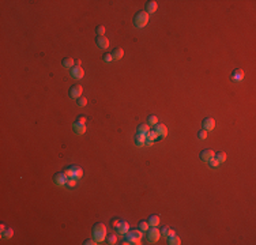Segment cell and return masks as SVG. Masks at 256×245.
Segmentation results:
<instances>
[{"label":"cell","instance_id":"8fae6325","mask_svg":"<svg viewBox=\"0 0 256 245\" xmlns=\"http://www.w3.org/2000/svg\"><path fill=\"white\" fill-rule=\"evenodd\" d=\"M72 129H74V132L76 135H83L87 128H86V124H82V123L75 121L74 124H72Z\"/></svg>","mask_w":256,"mask_h":245},{"label":"cell","instance_id":"ba28073f","mask_svg":"<svg viewBox=\"0 0 256 245\" xmlns=\"http://www.w3.org/2000/svg\"><path fill=\"white\" fill-rule=\"evenodd\" d=\"M147 231H148L147 236H148L150 242H157L159 240V237H161V231H159L155 226H151V229H150V230H147Z\"/></svg>","mask_w":256,"mask_h":245},{"label":"cell","instance_id":"4316f807","mask_svg":"<svg viewBox=\"0 0 256 245\" xmlns=\"http://www.w3.org/2000/svg\"><path fill=\"white\" fill-rule=\"evenodd\" d=\"M75 185H76V178H67L66 187H68V188H74Z\"/></svg>","mask_w":256,"mask_h":245},{"label":"cell","instance_id":"1f68e13d","mask_svg":"<svg viewBox=\"0 0 256 245\" xmlns=\"http://www.w3.org/2000/svg\"><path fill=\"white\" fill-rule=\"evenodd\" d=\"M218 165H219V162L215 160V158H211V160L208 161V166H210V168H213V169H215Z\"/></svg>","mask_w":256,"mask_h":245},{"label":"cell","instance_id":"8992f818","mask_svg":"<svg viewBox=\"0 0 256 245\" xmlns=\"http://www.w3.org/2000/svg\"><path fill=\"white\" fill-rule=\"evenodd\" d=\"M82 86L80 85H75V86H71L70 87V97L72 100H78L79 97H82Z\"/></svg>","mask_w":256,"mask_h":245},{"label":"cell","instance_id":"ac0fdd59","mask_svg":"<svg viewBox=\"0 0 256 245\" xmlns=\"http://www.w3.org/2000/svg\"><path fill=\"white\" fill-rule=\"evenodd\" d=\"M61 64H63V67H64V68H70V70H71L72 67H74L75 61H74V59H71V57H66V59L61 61Z\"/></svg>","mask_w":256,"mask_h":245},{"label":"cell","instance_id":"f546056e","mask_svg":"<svg viewBox=\"0 0 256 245\" xmlns=\"http://www.w3.org/2000/svg\"><path fill=\"white\" fill-rule=\"evenodd\" d=\"M170 230H172V229L169 228V226H164V228L161 229V230H159V231H161V236H165V237H168V236H169V233H170Z\"/></svg>","mask_w":256,"mask_h":245},{"label":"cell","instance_id":"83f0119b","mask_svg":"<svg viewBox=\"0 0 256 245\" xmlns=\"http://www.w3.org/2000/svg\"><path fill=\"white\" fill-rule=\"evenodd\" d=\"M148 228H150L148 222H146V221H142V222H139V229H140L142 231H147Z\"/></svg>","mask_w":256,"mask_h":245},{"label":"cell","instance_id":"ffe728a7","mask_svg":"<svg viewBox=\"0 0 256 245\" xmlns=\"http://www.w3.org/2000/svg\"><path fill=\"white\" fill-rule=\"evenodd\" d=\"M214 158H215L219 163L225 162V161H226V153H223V151H218V153L214 154Z\"/></svg>","mask_w":256,"mask_h":245},{"label":"cell","instance_id":"7402d4cb","mask_svg":"<svg viewBox=\"0 0 256 245\" xmlns=\"http://www.w3.org/2000/svg\"><path fill=\"white\" fill-rule=\"evenodd\" d=\"M159 221H161L159 215H150V218H148V225H150V226H157L159 223Z\"/></svg>","mask_w":256,"mask_h":245},{"label":"cell","instance_id":"603a6c76","mask_svg":"<svg viewBox=\"0 0 256 245\" xmlns=\"http://www.w3.org/2000/svg\"><path fill=\"white\" fill-rule=\"evenodd\" d=\"M148 131H150V126H148V124H140V126L138 127V134L146 135Z\"/></svg>","mask_w":256,"mask_h":245},{"label":"cell","instance_id":"d6a6232c","mask_svg":"<svg viewBox=\"0 0 256 245\" xmlns=\"http://www.w3.org/2000/svg\"><path fill=\"white\" fill-rule=\"evenodd\" d=\"M95 33H97V36H105V27L104 26H98L95 29Z\"/></svg>","mask_w":256,"mask_h":245},{"label":"cell","instance_id":"9a60e30c","mask_svg":"<svg viewBox=\"0 0 256 245\" xmlns=\"http://www.w3.org/2000/svg\"><path fill=\"white\" fill-rule=\"evenodd\" d=\"M157 7H158L157 2H154V0H148L147 3H146L145 8H146V12H147V14H153V12L157 11Z\"/></svg>","mask_w":256,"mask_h":245},{"label":"cell","instance_id":"2e32d148","mask_svg":"<svg viewBox=\"0 0 256 245\" xmlns=\"http://www.w3.org/2000/svg\"><path fill=\"white\" fill-rule=\"evenodd\" d=\"M117 231H119L120 234H123V236H124L125 233H127L128 230H130V225H128V222H125V221H121V222H120V225L117 226Z\"/></svg>","mask_w":256,"mask_h":245},{"label":"cell","instance_id":"f35d334b","mask_svg":"<svg viewBox=\"0 0 256 245\" xmlns=\"http://www.w3.org/2000/svg\"><path fill=\"white\" fill-rule=\"evenodd\" d=\"M80 63H82L80 60H75V66H80Z\"/></svg>","mask_w":256,"mask_h":245},{"label":"cell","instance_id":"52a82bcc","mask_svg":"<svg viewBox=\"0 0 256 245\" xmlns=\"http://www.w3.org/2000/svg\"><path fill=\"white\" fill-rule=\"evenodd\" d=\"M67 178H68V177H67V174L64 173V172H60V173H56V174H55L53 181H55V184H56V185L63 187V185H66Z\"/></svg>","mask_w":256,"mask_h":245},{"label":"cell","instance_id":"7a4b0ae2","mask_svg":"<svg viewBox=\"0 0 256 245\" xmlns=\"http://www.w3.org/2000/svg\"><path fill=\"white\" fill-rule=\"evenodd\" d=\"M125 240L128 241V244H134V245H139L140 240H142V230L140 229H135V230H128L127 233L124 234Z\"/></svg>","mask_w":256,"mask_h":245},{"label":"cell","instance_id":"44dd1931","mask_svg":"<svg viewBox=\"0 0 256 245\" xmlns=\"http://www.w3.org/2000/svg\"><path fill=\"white\" fill-rule=\"evenodd\" d=\"M168 244L169 245H180V244H181V241H180V237H177L176 234L168 237Z\"/></svg>","mask_w":256,"mask_h":245},{"label":"cell","instance_id":"6da1fadb","mask_svg":"<svg viewBox=\"0 0 256 245\" xmlns=\"http://www.w3.org/2000/svg\"><path fill=\"white\" fill-rule=\"evenodd\" d=\"M91 234L95 242H102L106 238V226L104 223H95L91 229Z\"/></svg>","mask_w":256,"mask_h":245},{"label":"cell","instance_id":"484cf974","mask_svg":"<svg viewBox=\"0 0 256 245\" xmlns=\"http://www.w3.org/2000/svg\"><path fill=\"white\" fill-rule=\"evenodd\" d=\"M106 242H108V244H111V245L116 244V242H117V237L114 236V234H106Z\"/></svg>","mask_w":256,"mask_h":245},{"label":"cell","instance_id":"836d02e7","mask_svg":"<svg viewBox=\"0 0 256 245\" xmlns=\"http://www.w3.org/2000/svg\"><path fill=\"white\" fill-rule=\"evenodd\" d=\"M198 138H199V139H206V138H207V131H206V129H200V131L198 132Z\"/></svg>","mask_w":256,"mask_h":245},{"label":"cell","instance_id":"cb8c5ba5","mask_svg":"<svg viewBox=\"0 0 256 245\" xmlns=\"http://www.w3.org/2000/svg\"><path fill=\"white\" fill-rule=\"evenodd\" d=\"M157 138H158V135L155 134V131H154V129H150V131L146 134V140H151V142H154Z\"/></svg>","mask_w":256,"mask_h":245},{"label":"cell","instance_id":"d6986e66","mask_svg":"<svg viewBox=\"0 0 256 245\" xmlns=\"http://www.w3.org/2000/svg\"><path fill=\"white\" fill-rule=\"evenodd\" d=\"M135 143H136V146H145V143H146V135L136 134V136H135Z\"/></svg>","mask_w":256,"mask_h":245},{"label":"cell","instance_id":"d4e9b609","mask_svg":"<svg viewBox=\"0 0 256 245\" xmlns=\"http://www.w3.org/2000/svg\"><path fill=\"white\" fill-rule=\"evenodd\" d=\"M12 234H14V230H12L11 228H8V229H6V230H3L2 231V237H3V238H11L12 237Z\"/></svg>","mask_w":256,"mask_h":245},{"label":"cell","instance_id":"4fadbf2b","mask_svg":"<svg viewBox=\"0 0 256 245\" xmlns=\"http://www.w3.org/2000/svg\"><path fill=\"white\" fill-rule=\"evenodd\" d=\"M95 42H97V45L100 46L101 49H106L109 46V40L105 37V36H97Z\"/></svg>","mask_w":256,"mask_h":245},{"label":"cell","instance_id":"e0dca14e","mask_svg":"<svg viewBox=\"0 0 256 245\" xmlns=\"http://www.w3.org/2000/svg\"><path fill=\"white\" fill-rule=\"evenodd\" d=\"M123 56H124V51H123L121 48H114L113 51H112V57H113V60H120Z\"/></svg>","mask_w":256,"mask_h":245},{"label":"cell","instance_id":"ab89813d","mask_svg":"<svg viewBox=\"0 0 256 245\" xmlns=\"http://www.w3.org/2000/svg\"><path fill=\"white\" fill-rule=\"evenodd\" d=\"M0 230H2V231L6 230V226H4V225H0Z\"/></svg>","mask_w":256,"mask_h":245},{"label":"cell","instance_id":"74e56055","mask_svg":"<svg viewBox=\"0 0 256 245\" xmlns=\"http://www.w3.org/2000/svg\"><path fill=\"white\" fill-rule=\"evenodd\" d=\"M76 121L78 123H82V124H86V117L85 116H78Z\"/></svg>","mask_w":256,"mask_h":245},{"label":"cell","instance_id":"f1b7e54d","mask_svg":"<svg viewBox=\"0 0 256 245\" xmlns=\"http://www.w3.org/2000/svg\"><path fill=\"white\" fill-rule=\"evenodd\" d=\"M147 123L150 126H155L157 123H158V117L157 116H148L147 117Z\"/></svg>","mask_w":256,"mask_h":245},{"label":"cell","instance_id":"277c9868","mask_svg":"<svg viewBox=\"0 0 256 245\" xmlns=\"http://www.w3.org/2000/svg\"><path fill=\"white\" fill-rule=\"evenodd\" d=\"M64 173L67 174L68 178H80L83 176V170L76 165H72V166H68V168L64 170Z\"/></svg>","mask_w":256,"mask_h":245},{"label":"cell","instance_id":"7c38bea8","mask_svg":"<svg viewBox=\"0 0 256 245\" xmlns=\"http://www.w3.org/2000/svg\"><path fill=\"white\" fill-rule=\"evenodd\" d=\"M202 126H203V129L211 131V129H214V127H215V120L211 119V117H207V119H204L202 121Z\"/></svg>","mask_w":256,"mask_h":245},{"label":"cell","instance_id":"8d00e7d4","mask_svg":"<svg viewBox=\"0 0 256 245\" xmlns=\"http://www.w3.org/2000/svg\"><path fill=\"white\" fill-rule=\"evenodd\" d=\"M83 244L85 245H94V244H97V242H95V240H91V238H89V240H86L85 242H83Z\"/></svg>","mask_w":256,"mask_h":245},{"label":"cell","instance_id":"30bf717a","mask_svg":"<svg viewBox=\"0 0 256 245\" xmlns=\"http://www.w3.org/2000/svg\"><path fill=\"white\" fill-rule=\"evenodd\" d=\"M230 78H232L233 82H241V80L244 79V71H242L241 68H236L233 72H232Z\"/></svg>","mask_w":256,"mask_h":245},{"label":"cell","instance_id":"5bb4252c","mask_svg":"<svg viewBox=\"0 0 256 245\" xmlns=\"http://www.w3.org/2000/svg\"><path fill=\"white\" fill-rule=\"evenodd\" d=\"M214 153L213 150H203L200 151V160L204 161V162H208V161L211 160V158H214Z\"/></svg>","mask_w":256,"mask_h":245},{"label":"cell","instance_id":"3957f363","mask_svg":"<svg viewBox=\"0 0 256 245\" xmlns=\"http://www.w3.org/2000/svg\"><path fill=\"white\" fill-rule=\"evenodd\" d=\"M148 14L146 11H139L136 15L134 17V25H135V27H138V29H142V27H145L146 25H147V22H148Z\"/></svg>","mask_w":256,"mask_h":245},{"label":"cell","instance_id":"5b68a950","mask_svg":"<svg viewBox=\"0 0 256 245\" xmlns=\"http://www.w3.org/2000/svg\"><path fill=\"white\" fill-rule=\"evenodd\" d=\"M154 131H155V134L158 135V138H161V139L166 138V135H168V128H166V126L162 124V123H157L155 126H154Z\"/></svg>","mask_w":256,"mask_h":245},{"label":"cell","instance_id":"d590c367","mask_svg":"<svg viewBox=\"0 0 256 245\" xmlns=\"http://www.w3.org/2000/svg\"><path fill=\"white\" fill-rule=\"evenodd\" d=\"M120 222H121V221H120V219H117V218H114V219H112V226H113V228L116 229L117 226L120 225Z\"/></svg>","mask_w":256,"mask_h":245},{"label":"cell","instance_id":"9c48e42d","mask_svg":"<svg viewBox=\"0 0 256 245\" xmlns=\"http://www.w3.org/2000/svg\"><path fill=\"white\" fill-rule=\"evenodd\" d=\"M71 75L75 78V79H82L83 75H85V71L80 66H74L71 68Z\"/></svg>","mask_w":256,"mask_h":245},{"label":"cell","instance_id":"4dcf8cb0","mask_svg":"<svg viewBox=\"0 0 256 245\" xmlns=\"http://www.w3.org/2000/svg\"><path fill=\"white\" fill-rule=\"evenodd\" d=\"M76 102H78V105H79V106H86V105H87V98H86V97H79Z\"/></svg>","mask_w":256,"mask_h":245},{"label":"cell","instance_id":"e575fe53","mask_svg":"<svg viewBox=\"0 0 256 245\" xmlns=\"http://www.w3.org/2000/svg\"><path fill=\"white\" fill-rule=\"evenodd\" d=\"M102 60L105 61V63H109V61H112L113 60V57H112V53H105L102 56Z\"/></svg>","mask_w":256,"mask_h":245}]
</instances>
